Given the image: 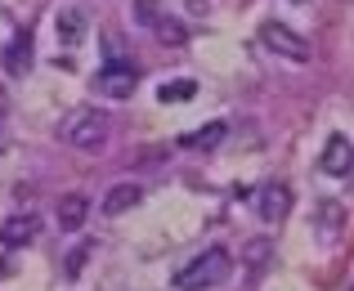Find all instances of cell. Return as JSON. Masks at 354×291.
<instances>
[{"label":"cell","mask_w":354,"mask_h":291,"mask_svg":"<svg viewBox=\"0 0 354 291\" xmlns=\"http://www.w3.org/2000/svg\"><path fill=\"white\" fill-rule=\"evenodd\" d=\"M229 269H234V256H229L225 247H207L202 256H193L189 265L175 274V287L180 291H207V287H220L229 278Z\"/></svg>","instance_id":"obj_2"},{"label":"cell","mask_w":354,"mask_h":291,"mask_svg":"<svg viewBox=\"0 0 354 291\" xmlns=\"http://www.w3.org/2000/svg\"><path fill=\"white\" fill-rule=\"evenodd\" d=\"M269 251H274V242L269 238H256V242H247V251H242V260H247V269H265L269 265Z\"/></svg>","instance_id":"obj_14"},{"label":"cell","mask_w":354,"mask_h":291,"mask_svg":"<svg viewBox=\"0 0 354 291\" xmlns=\"http://www.w3.org/2000/svg\"><path fill=\"white\" fill-rule=\"evenodd\" d=\"M157 99H162V103H180V99H193V81H175V86L166 81V86L157 90Z\"/></svg>","instance_id":"obj_15"},{"label":"cell","mask_w":354,"mask_h":291,"mask_svg":"<svg viewBox=\"0 0 354 291\" xmlns=\"http://www.w3.org/2000/svg\"><path fill=\"white\" fill-rule=\"evenodd\" d=\"M139 202H144V189H139L135 180H121V184H113V189H108V197H104V215H126V211H135Z\"/></svg>","instance_id":"obj_10"},{"label":"cell","mask_w":354,"mask_h":291,"mask_svg":"<svg viewBox=\"0 0 354 291\" xmlns=\"http://www.w3.org/2000/svg\"><path fill=\"white\" fill-rule=\"evenodd\" d=\"M27 68H32V32H18L14 41H9V50H5V72L23 77Z\"/></svg>","instance_id":"obj_12"},{"label":"cell","mask_w":354,"mask_h":291,"mask_svg":"<svg viewBox=\"0 0 354 291\" xmlns=\"http://www.w3.org/2000/svg\"><path fill=\"white\" fill-rule=\"evenodd\" d=\"M319 166H323L328 175H350V171H354V144H350L346 135H332L328 144H323Z\"/></svg>","instance_id":"obj_8"},{"label":"cell","mask_w":354,"mask_h":291,"mask_svg":"<svg viewBox=\"0 0 354 291\" xmlns=\"http://www.w3.org/2000/svg\"><path fill=\"white\" fill-rule=\"evenodd\" d=\"M5 103H9V95H5V86H0V112H5Z\"/></svg>","instance_id":"obj_17"},{"label":"cell","mask_w":354,"mask_h":291,"mask_svg":"<svg viewBox=\"0 0 354 291\" xmlns=\"http://www.w3.org/2000/svg\"><path fill=\"white\" fill-rule=\"evenodd\" d=\"M86 220H90V202L81 193H68L59 202V229L63 233H81V229H86Z\"/></svg>","instance_id":"obj_11"},{"label":"cell","mask_w":354,"mask_h":291,"mask_svg":"<svg viewBox=\"0 0 354 291\" xmlns=\"http://www.w3.org/2000/svg\"><path fill=\"white\" fill-rule=\"evenodd\" d=\"M90 251H95L90 242H86V247H77V251H72V260H68V274H77V269L86 265V256H90Z\"/></svg>","instance_id":"obj_16"},{"label":"cell","mask_w":354,"mask_h":291,"mask_svg":"<svg viewBox=\"0 0 354 291\" xmlns=\"http://www.w3.org/2000/svg\"><path fill=\"white\" fill-rule=\"evenodd\" d=\"M54 32H59V45L77 50V45L90 36V23H86V14H81L77 5H63L59 14H54Z\"/></svg>","instance_id":"obj_7"},{"label":"cell","mask_w":354,"mask_h":291,"mask_svg":"<svg viewBox=\"0 0 354 291\" xmlns=\"http://www.w3.org/2000/svg\"><path fill=\"white\" fill-rule=\"evenodd\" d=\"M95 90L104 99H130L139 90V68L126 63V59H108L104 68H99V77H95Z\"/></svg>","instance_id":"obj_4"},{"label":"cell","mask_w":354,"mask_h":291,"mask_svg":"<svg viewBox=\"0 0 354 291\" xmlns=\"http://www.w3.org/2000/svg\"><path fill=\"white\" fill-rule=\"evenodd\" d=\"M36 233H41L36 215H9L0 224V247H27V242H36Z\"/></svg>","instance_id":"obj_9"},{"label":"cell","mask_w":354,"mask_h":291,"mask_svg":"<svg viewBox=\"0 0 354 291\" xmlns=\"http://www.w3.org/2000/svg\"><path fill=\"white\" fill-rule=\"evenodd\" d=\"M63 139H68L77 153H104L108 139H113V121L99 108H77L68 121H63Z\"/></svg>","instance_id":"obj_1"},{"label":"cell","mask_w":354,"mask_h":291,"mask_svg":"<svg viewBox=\"0 0 354 291\" xmlns=\"http://www.w3.org/2000/svg\"><path fill=\"white\" fill-rule=\"evenodd\" d=\"M225 135H229L225 121H211V126H202V130H193V135H184V139H180V148H193V153H211V148H216Z\"/></svg>","instance_id":"obj_13"},{"label":"cell","mask_w":354,"mask_h":291,"mask_svg":"<svg viewBox=\"0 0 354 291\" xmlns=\"http://www.w3.org/2000/svg\"><path fill=\"white\" fill-rule=\"evenodd\" d=\"M287 211H292V189L278 184V180L260 184V193H256V215L260 220H283Z\"/></svg>","instance_id":"obj_6"},{"label":"cell","mask_w":354,"mask_h":291,"mask_svg":"<svg viewBox=\"0 0 354 291\" xmlns=\"http://www.w3.org/2000/svg\"><path fill=\"white\" fill-rule=\"evenodd\" d=\"M260 41H265V50L283 54V59H292V63H305V59H310V41H305V36H296L292 27H283V23H265V27H260Z\"/></svg>","instance_id":"obj_5"},{"label":"cell","mask_w":354,"mask_h":291,"mask_svg":"<svg viewBox=\"0 0 354 291\" xmlns=\"http://www.w3.org/2000/svg\"><path fill=\"white\" fill-rule=\"evenodd\" d=\"M130 18H135V27L157 32V41H166V45H184V41H189L184 23H175L171 14H162V5H157V0H135V5H130Z\"/></svg>","instance_id":"obj_3"},{"label":"cell","mask_w":354,"mask_h":291,"mask_svg":"<svg viewBox=\"0 0 354 291\" xmlns=\"http://www.w3.org/2000/svg\"><path fill=\"white\" fill-rule=\"evenodd\" d=\"M0 274H5V265H0Z\"/></svg>","instance_id":"obj_19"},{"label":"cell","mask_w":354,"mask_h":291,"mask_svg":"<svg viewBox=\"0 0 354 291\" xmlns=\"http://www.w3.org/2000/svg\"><path fill=\"white\" fill-rule=\"evenodd\" d=\"M5 144H9V139H5V126H0V153H5Z\"/></svg>","instance_id":"obj_18"}]
</instances>
